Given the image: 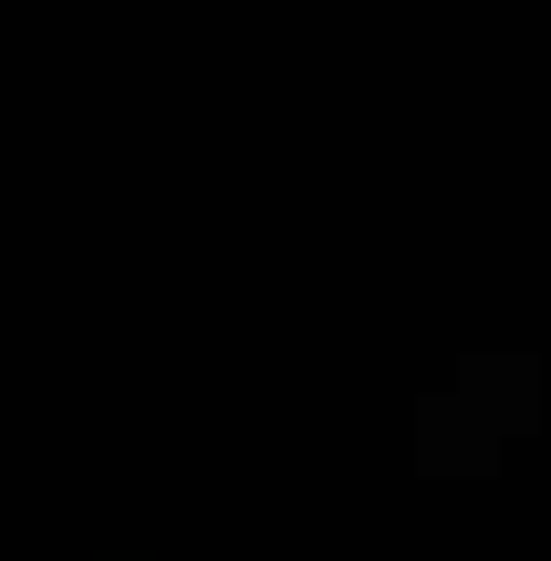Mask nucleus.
I'll return each mask as SVG.
<instances>
[]
</instances>
